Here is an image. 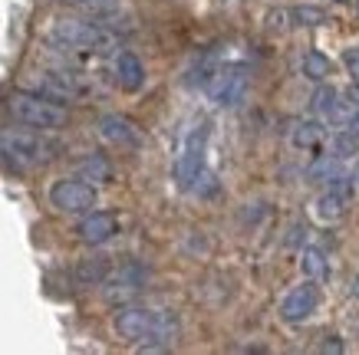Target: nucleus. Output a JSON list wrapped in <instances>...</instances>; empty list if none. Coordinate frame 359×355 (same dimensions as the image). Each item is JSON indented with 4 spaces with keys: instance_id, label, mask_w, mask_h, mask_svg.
<instances>
[{
    "instance_id": "1",
    "label": "nucleus",
    "mask_w": 359,
    "mask_h": 355,
    "mask_svg": "<svg viewBox=\"0 0 359 355\" xmlns=\"http://www.w3.org/2000/svg\"><path fill=\"white\" fill-rule=\"evenodd\" d=\"M7 112L20 125H30V129L40 132L63 129L69 122V112H66L63 102H56V99L43 96V92H11L7 96Z\"/></svg>"
},
{
    "instance_id": "2",
    "label": "nucleus",
    "mask_w": 359,
    "mask_h": 355,
    "mask_svg": "<svg viewBox=\"0 0 359 355\" xmlns=\"http://www.w3.org/2000/svg\"><path fill=\"white\" fill-rule=\"evenodd\" d=\"M50 40L69 50H89V53H109L116 46V33L106 30L96 20H76V17H63L53 20L50 27Z\"/></svg>"
},
{
    "instance_id": "3",
    "label": "nucleus",
    "mask_w": 359,
    "mask_h": 355,
    "mask_svg": "<svg viewBox=\"0 0 359 355\" xmlns=\"http://www.w3.org/2000/svg\"><path fill=\"white\" fill-rule=\"evenodd\" d=\"M205 148H208V125L201 122L198 129L188 132L185 145H182L178 158H175V181H178L182 191H191L195 178L205 168Z\"/></svg>"
},
{
    "instance_id": "4",
    "label": "nucleus",
    "mask_w": 359,
    "mask_h": 355,
    "mask_svg": "<svg viewBox=\"0 0 359 355\" xmlns=\"http://www.w3.org/2000/svg\"><path fill=\"white\" fill-rule=\"evenodd\" d=\"M50 204L60 214H89L96 207V188L83 178H63L50 188Z\"/></svg>"
},
{
    "instance_id": "5",
    "label": "nucleus",
    "mask_w": 359,
    "mask_h": 355,
    "mask_svg": "<svg viewBox=\"0 0 359 355\" xmlns=\"http://www.w3.org/2000/svg\"><path fill=\"white\" fill-rule=\"evenodd\" d=\"M0 151L11 158L17 168H33V165H43L50 155H46V145L40 135L33 132H4L0 135Z\"/></svg>"
},
{
    "instance_id": "6",
    "label": "nucleus",
    "mask_w": 359,
    "mask_h": 355,
    "mask_svg": "<svg viewBox=\"0 0 359 355\" xmlns=\"http://www.w3.org/2000/svg\"><path fill=\"white\" fill-rule=\"evenodd\" d=\"M208 92L215 99V106L231 109L238 106L244 92H248V69L244 66H224V69H215V76L208 79Z\"/></svg>"
},
{
    "instance_id": "7",
    "label": "nucleus",
    "mask_w": 359,
    "mask_h": 355,
    "mask_svg": "<svg viewBox=\"0 0 359 355\" xmlns=\"http://www.w3.org/2000/svg\"><path fill=\"white\" fill-rule=\"evenodd\" d=\"M152 323H155V309H145V306H126V309L116 312V333L135 345L152 333Z\"/></svg>"
},
{
    "instance_id": "8",
    "label": "nucleus",
    "mask_w": 359,
    "mask_h": 355,
    "mask_svg": "<svg viewBox=\"0 0 359 355\" xmlns=\"http://www.w3.org/2000/svg\"><path fill=\"white\" fill-rule=\"evenodd\" d=\"M313 309H316V290L310 283H300V286H294V290L283 296L280 319L283 323H304V319L313 316Z\"/></svg>"
},
{
    "instance_id": "9",
    "label": "nucleus",
    "mask_w": 359,
    "mask_h": 355,
    "mask_svg": "<svg viewBox=\"0 0 359 355\" xmlns=\"http://www.w3.org/2000/svg\"><path fill=\"white\" fill-rule=\"evenodd\" d=\"M178 316L168 309H155V323H152V333L145 335L139 342V349H145V352H158V349H168V345L178 339Z\"/></svg>"
},
{
    "instance_id": "10",
    "label": "nucleus",
    "mask_w": 359,
    "mask_h": 355,
    "mask_svg": "<svg viewBox=\"0 0 359 355\" xmlns=\"http://www.w3.org/2000/svg\"><path fill=\"white\" fill-rule=\"evenodd\" d=\"M99 135H102V141L119 145V148H132V145L142 141L139 129H135L126 116H102L99 118Z\"/></svg>"
},
{
    "instance_id": "11",
    "label": "nucleus",
    "mask_w": 359,
    "mask_h": 355,
    "mask_svg": "<svg viewBox=\"0 0 359 355\" xmlns=\"http://www.w3.org/2000/svg\"><path fill=\"white\" fill-rule=\"evenodd\" d=\"M76 234L83 244H93V247H99V244H106V240H112V237L119 234V221L112 214H86L83 221H79Z\"/></svg>"
},
{
    "instance_id": "12",
    "label": "nucleus",
    "mask_w": 359,
    "mask_h": 355,
    "mask_svg": "<svg viewBox=\"0 0 359 355\" xmlns=\"http://www.w3.org/2000/svg\"><path fill=\"white\" fill-rule=\"evenodd\" d=\"M116 79H119V86L126 92H139L142 83H145V66L135 53H119L116 60Z\"/></svg>"
},
{
    "instance_id": "13",
    "label": "nucleus",
    "mask_w": 359,
    "mask_h": 355,
    "mask_svg": "<svg viewBox=\"0 0 359 355\" xmlns=\"http://www.w3.org/2000/svg\"><path fill=\"white\" fill-rule=\"evenodd\" d=\"M339 178V158L337 155H320L306 168V181H333Z\"/></svg>"
},
{
    "instance_id": "14",
    "label": "nucleus",
    "mask_w": 359,
    "mask_h": 355,
    "mask_svg": "<svg viewBox=\"0 0 359 355\" xmlns=\"http://www.w3.org/2000/svg\"><path fill=\"white\" fill-rule=\"evenodd\" d=\"M320 139H323L320 122H297L294 129H290V145L294 148H313Z\"/></svg>"
},
{
    "instance_id": "15",
    "label": "nucleus",
    "mask_w": 359,
    "mask_h": 355,
    "mask_svg": "<svg viewBox=\"0 0 359 355\" xmlns=\"http://www.w3.org/2000/svg\"><path fill=\"white\" fill-rule=\"evenodd\" d=\"M343 204H346V197H339V194L330 188L327 194H320V197H316V217H320V221H339L343 211H346Z\"/></svg>"
},
{
    "instance_id": "16",
    "label": "nucleus",
    "mask_w": 359,
    "mask_h": 355,
    "mask_svg": "<svg viewBox=\"0 0 359 355\" xmlns=\"http://www.w3.org/2000/svg\"><path fill=\"white\" fill-rule=\"evenodd\" d=\"M330 60L320 50H310V53L304 56V76L310 79V83H327V76H330Z\"/></svg>"
},
{
    "instance_id": "17",
    "label": "nucleus",
    "mask_w": 359,
    "mask_h": 355,
    "mask_svg": "<svg viewBox=\"0 0 359 355\" xmlns=\"http://www.w3.org/2000/svg\"><path fill=\"white\" fill-rule=\"evenodd\" d=\"M300 270H304V277H323L327 273V253L320 247H304L300 250Z\"/></svg>"
},
{
    "instance_id": "18",
    "label": "nucleus",
    "mask_w": 359,
    "mask_h": 355,
    "mask_svg": "<svg viewBox=\"0 0 359 355\" xmlns=\"http://www.w3.org/2000/svg\"><path fill=\"white\" fill-rule=\"evenodd\" d=\"M79 174H83V181H109L112 168H109V162H106L102 155H89L86 162L79 165Z\"/></svg>"
},
{
    "instance_id": "19",
    "label": "nucleus",
    "mask_w": 359,
    "mask_h": 355,
    "mask_svg": "<svg viewBox=\"0 0 359 355\" xmlns=\"http://www.w3.org/2000/svg\"><path fill=\"white\" fill-rule=\"evenodd\" d=\"M290 17H294L297 27H320V23H327L323 7H313V4H300V7H294Z\"/></svg>"
},
{
    "instance_id": "20",
    "label": "nucleus",
    "mask_w": 359,
    "mask_h": 355,
    "mask_svg": "<svg viewBox=\"0 0 359 355\" xmlns=\"http://www.w3.org/2000/svg\"><path fill=\"white\" fill-rule=\"evenodd\" d=\"M356 109L359 106H353V102H349V99H333V106L327 109V118L330 122H333V125H339V129H346L349 122H353V116H356Z\"/></svg>"
},
{
    "instance_id": "21",
    "label": "nucleus",
    "mask_w": 359,
    "mask_h": 355,
    "mask_svg": "<svg viewBox=\"0 0 359 355\" xmlns=\"http://www.w3.org/2000/svg\"><path fill=\"white\" fill-rule=\"evenodd\" d=\"M359 151V135L353 129L346 132H337V139H333V155L337 158H353Z\"/></svg>"
},
{
    "instance_id": "22",
    "label": "nucleus",
    "mask_w": 359,
    "mask_h": 355,
    "mask_svg": "<svg viewBox=\"0 0 359 355\" xmlns=\"http://www.w3.org/2000/svg\"><path fill=\"white\" fill-rule=\"evenodd\" d=\"M60 4H73V7H83L93 13H109L119 7V0H60Z\"/></svg>"
},
{
    "instance_id": "23",
    "label": "nucleus",
    "mask_w": 359,
    "mask_h": 355,
    "mask_svg": "<svg viewBox=\"0 0 359 355\" xmlns=\"http://www.w3.org/2000/svg\"><path fill=\"white\" fill-rule=\"evenodd\" d=\"M79 283H99L102 277H106V263L102 260H96V263H83V267L76 270Z\"/></svg>"
},
{
    "instance_id": "24",
    "label": "nucleus",
    "mask_w": 359,
    "mask_h": 355,
    "mask_svg": "<svg viewBox=\"0 0 359 355\" xmlns=\"http://www.w3.org/2000/svg\"><path fill=\"white\" fill-rule=\"evenodd\" d=\"M333 99H337V89H333V86H320L313 92V109L320 112V116H327V109L333 106Z\"/></svg>"
},
{
    "instance_id": "25",
    "label": "nucleus",
    "mask_w": 359,
    "mask_h": 355,
    "mask_svg": "<svg viewBox=\"0 0 359 355\" xmlns=\"http://www.w3.org/2000/svg\"><path fill=\"white\" fill-rule=\"evenodd\" d=\"M343 63H346L349 76H353V79H359V46H353V50H346V53H343Z\"/></svg>"
},
{
    "instance_id": "26",
    "label": "nucleus",
    "mask_w": 359,
    "mask_h": 355,
    "mask_svg": "<svg viewBox=\"0 0 359 355\" xmlns=\"http://www.w3.org/2000/svg\"><path fill=\"white\" fill-rule=\"evenodd\" d=\"M320 352H333V355H339V352H343V342H339L337 335H327V342L320 345Z\"/></svg>"
},
{
    "instance_id": "27",
    "label": "nucleus",
    "mask_w": 359,
    "mask_h": 355,
    "mask_svg": "<svg viewBox=\"0 0 359 355\" xmlns=\"http://www.w3.org/2000/svg\"><path fill=\"white\" fill-rule=\"evenodd\" d=\"M267 27H271V30H283V27H287V23H283V13L280 11L271 13V17H267Z\"/></svg>"
},
{
    "instance_id": "28",
    "label": "nucleus",
    "mask_w": 359,
    "mask_h": 355,
    "mask_svg": "<svg viewBox=\"0 0 359 355\" xmlns=\"http://www.w3.org/2000/svg\"><path fill=\"white\" fill-rule=\"evenodd\" d=\"M346 99L353 102V106H359V79H353L349 83V89H346Z\"/></svg>"
},
{
    "instance_id": "29",
    "label": "nucleus",
    "mask_w": 359,
    "mask_h": 355,
    "mask_svg": "<svg viewBox=\"0 0 359 355\" xmlns=\"http://www.w3.org/2000/svg\"><path fill=\"white\" fill-rule=\"evenodd\" d=\"M353 296L359 300V273H356V280H353Z\"/></svg>"
},
{
    "instance_id": "30",
    "label": "nucleus",
    "mask_w": 359,
    "mask_h": 355,
    "mask_svg": "<svg viewBox=\"0 0 359 355\" xmlns=\"http://www.w3.org/2000/svg\"><path fill=\"white\" fill-rule=\"evenodd\" d=\"M353 181L359 184V162H356V168H353Z\"/></svg>"
},
{
    "instance_id": "31",
    "label": "nucleus",
    "mask_w": 359,
    "mask_h": 355,
    "mask_svg": "<svg viewBox=\"0 0 359 355\" xmlns=\"http://www.w3.org/2000/svg\"><path fill=\"white\" fill-rule=\"evenodd\" d=\"M339 4H343V0H339Z\"/></svg>"
}]
</instances>
